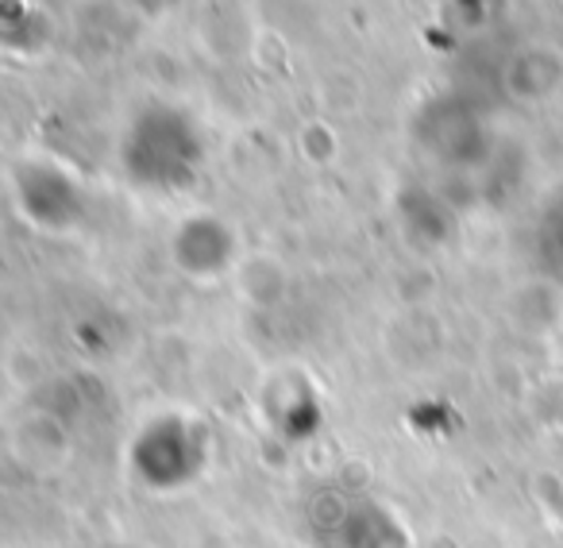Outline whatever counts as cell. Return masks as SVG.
Here are the masks:
<instances>
[{
	"instance_id": "3",
	"label": "cell",
	"mask_w": 563,
	"mask_h": 548,
	"mask_svg": "<svg viewBox=\"0 0 563 548\" xmlns=\"http://www.w3.org/2000/svg\"><path fill=\"white\" fill-rule=\"evenodd\" d=\"M537 255H540V266L563 286V189L544 205V212H540Z\"/></svg>"
},
{
	"instance_id": "2",
	"label": "cell",
	"mask_w": 563,
	"mask_h": 548,
	"mask_svg": "<svg viewBox=\"0 0 563 548\" xmlns=\"http://www.w3.org/2000/svg\"><path fill=\"white\" fill-rule=\"evenodd\" d=\"M128 171L140 186L151 189H178L189 186L197 163H201V143L189 132L181 117H147L132 132V143L124 151Z\"/></svg>"
},
{
	"instance_id": "1",
	"label": "cell",
	"mask_w": 563,
	"mask_h": 548,
	"mask_svg": "<svg viewBox=\"0 0 563 548\" xmlns=\"http://www.w3.org/2000/svg\"><path fill=\"white\" fill-rule=\"evenodd\" d=\"M205 460H209V437L186 417H158L132 445L135 475L155 494L186 491L205 471Z\"/></svg>"
}]
</instances>
